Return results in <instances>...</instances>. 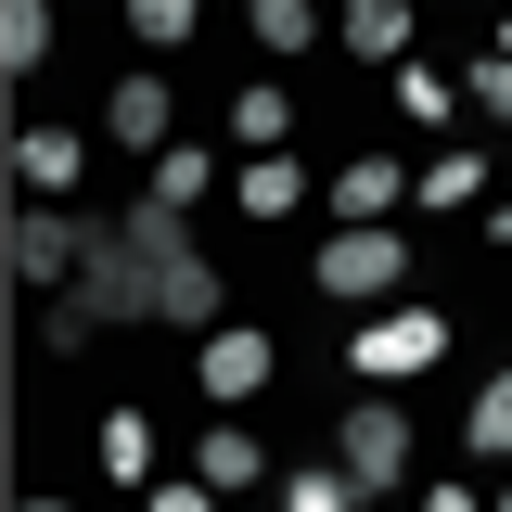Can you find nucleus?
<instances>
[{
  "label": "nucleus",
  "mask_w": 512,
  "mask_h": 512,
  "mask_svg": "<svg viewBox=\"0 0 512 512\" xmlns=\"http://www.w3.org/2000/svg\"><path fill=\"white\" fill-rule=\"evenodd\" d=\"M423 512H487V500H474V487H423Z\"/></svg>",
  "instance_id": "393cba45"
},
{
  "label": "nucleus",
  "mask_w": 512,
  "mask_h": 512,
  "mask_svg": "<svg viewBox=\"0 0 512 512\" xmlns=\"http://www.w3.org/2000/svg\"><path fill=\"white\" fill-rule=\"evenodd\" d=\"M256 39L269 52H308V0H256Z\"/></svg>",
  "instance_id": "4be33fe9"
},
{
  "label": "nucleus",
  "mask_w": 512,
  "mask_h": 512,
  "mask_svg": "<svg viewBox=\"0 0 512 512\" xmlns=\"http://www.w3.org/2000/svg\"><path fill=\"white\" fill-rule=\"evenodd\" d=\"M397 269H410L397 231H333L320 244V295H397Z\"/></svg>",
  "instance_id": "f03ea898"
},
{
  "label": "nucleus",
  "mask_w": 512,
  "mask_h": 512,
  "mask_svg": "<svg viewBox=\"0 0 512 512\" xmlns=\"http://www.w3.org/2000/svg\"><path fill=\"white\" fill-rule=\"evenodd\" d=\"M141 512H218V487H205V474H180V487H154Z\"/></svg>",
  "instance_id": "5701e85b"
},
{
  "label": "nucleus",
  "mask_w": 512,
  "mask_h": 512,
  "mask_svg": "<svg viewBox=\"0 0 512 512\" xmlns=\"http://www.w3.org/2000/svg\"><path fill=\"white\" fill-rule=\"evenodd\" d=\"M13 512H64V500H13Z\"/></svg>",
  "instance_id": "bb28decb"
},
{
  "label": "nucleus",
  "mask_w": 512,
  "mask_h": 512,
  "mask_svg": "<svg viewBox=\"0 0 512 512\" xmlns=\"http://www.w3.org/2000/svg\"><path fill=\"white\" fill-rule=\"evenodd\" d=\"M205 180H218L205 141H167V154H154V205H205Z\"/></svg>",
  "instance_id": "4468645a"
},
{
  "label": "nucleus",
  "mask_w": 512,
  "mask_h": 512,
  "mask_svg": "<svg viewBox=\"0 0 512 512\" xmlns=\"http://www.w3.org/2000/svg\"><path fill=\"white\" fill-rule=\"evenodd\" d=\"M397 167H384V154H359V167H346V180H333V205H346V218H359V231H384V205H397Z\"/></svg>",
  "instance_id": "9d476101"
},
{
  "label": "nucleus",
  "mask_w": 512,
  "mask_h": 512,
  "mask_svg": "<svg viewBox=\"0 0 512 512\" xmlns=\"http://www.w3.org/2000/svg\"><path fill=\"white\" fill-rule=\"evenodd\" d=\"M141 461H154V436H141V410H116L103 423V474H141Z\"/></svg>",
  "instance_id": "aec40b11"
},
{
  "label": "nucleus",
  "mask_w": 512,
  "mask_h": 512,
  "mask_svg": "<svg viewBox=\"0 0 512 512\" xmlns=\"http://www.w3.org/2000/svg\"><path fill=\"white\" fill-rule=\"evenodd\" d=\"M192 474H205V487L231 500V487H256L269 461H256V436H244V423H218V436H205V461H192Z\"/></svg>",
  "instance_id": "9b49d317"
},
{
  "label": "nucleus",
  "mask_w": 512,
  "mask_h": 512,
  "mask_svg": "<svg viewBox=\"0 0 512 512\" xmlns=\"http://www.w3.org/2000/svg\"><path fill=\"white\" fill-rule=\"evenodd\" d=\"M13 167H26V192H64L90 154H77V128H26V141H13Z\"/></svg>",
  "instance_id": "6e6552de"
},
{
  "label": "nucleus",
  "mask_w": 512,
  "mask_h": 512,
  "mask_svg": "<svg viewBox=\"0 0 512 512\" xmlns=\"http://www.w3.org/2000/svg\"><path fill=\"white\" fill-rule=\"evenodd\" d=\"M436 346H448V320H436V308L372 320V333H359V372H372V384H410V372H436Z\"/></svg>",
  "instance_id": "7ed1b4c3"
},
{
  "label": "nucleus",
  "mask_w": 512,
  "mask_h": 512,
  "mask_svg": "<svg viewBox=\"0 0 512 512\" xmlns=\"http://www.w3.org/2000/svg\"><path fill=\"white\" fill-rule=\"evenodd\" d=\"M500 512H512V500H500Z\"/></svg>",
  "instance_id": "c85d7f7f"
},
{
  "label": "nucleus",
  "mask_w": 512,
  "mask_h": 512,
  "mask_svg": "<svg viewBox=\"0 0 512 512\" xmlns=\"http://www.w3.org/2000/svg\"><path fill=\"white\" fill-rule=\"evenodd\" d=\"M13 269H26V282H64V269H77V218H39V205H26V218H13Z\"/></svg>",
  "instance_id": "0eeeda50"
},
{
  "label": "nucleus",
  "mask_w": 512,
  "mask_h": 512,
  "mask_svg": "<svg viewBox=\"0 0 512 512\" xmlns=\"http://www.w3.org/2000/svg\"><path fill=\"white\" fill-rule=\"evenodd\" d=\"M461 103H500V116H512V64H474V90H461Z\"/></svg>",
  "instance_id": "b1692460"
},
{
  "label": "nucleus",
  "mask_w": 512,
  "mask_h": 512,
  "mask_svg": "<svg viewBox=\"0 0 512 512\" xmlns=\"http://www.w3.org/2000/svg\"><path fill=\"white\" fill-rule=\"evenodd\" d=\"M282 512H359V487H346V474H295V487H282Z\"/></svg>",
  "instance_id": "412c9836"
},
{
  "label": "nucleus",
  "mask_w": 512,
  "mask_h": 512,
  "mask_svg": "<svg viewBox=\"0 0 512 512\" xmlns=\"http://www.w3.org/2000/svg\"><path fill=\"white\" fill-rule=\"evenodd\" d=\"M295 205H308L295 154H256V167H244V218H295Z\"/></svg>",
  "instance_id": "f8f14e48"
},
{
  "label": "nucleus",
  "mask_w": 512,
  "mask_h": 512,
  "mask_svg": "<svg viewBox=\"0 0 512 512\" xmlns=\"http://www.w3.org/2000/svg\"><path fill=\"white\" fill-rule=\"evenodd\" d=\"M397 103H410V128H448V116H461V90L423 77V64H397Z\"/></svg>",
  "instance_id": "dca6fc26"
},
{
  "label": "nucleus",
  "mask_w": 512,
  "mask_h": 512,
  "mask_svg": "<svg viewBox=\"0 0 512 512\" xmlns=\"http://www.w3.org/2000/svg\"><path fill=\"white\" fill-rule=\"evenodd\" d=\"M77 308L103 320H192V333H231V295H218V269L180 244V205H128V218H90L77 231Z\"/></svg>",
  "instance_id": "f257e3e1"
},
{
  "label": "nucleus",
  "mask_w": 512,
  "mask_h": 512,
  "mask_svg": "<svg viewBox=\"0 0 512 512\" xmlns=\"http://www.w3.org/2000/svg\"><path fill=\"white\" fill-rule=\"evenodd\" d=\"M487 231H500V256H512V205H487Z\"/></svg>",
  "instance_id": "a878e982"
},
{
  "label": "nucleus",
  "mask_w": 512,
  "mask_h": 512,
  "mask_svg": "<svg viewBox=\"0 0 512 512\" xmlns=\"http://www.w3.org/2000/svg\"><path fill=\"white\" fill-rule=\"evenodd\" d=\"M500 64H512V39H500Z\"/></svg>",
  "instance_id": "cd10ccee"
},
{
  "label": "nucleus",
  "mask_w": 512,
  "mask_h": 512,
  "mask_svg": "<svg viewBox=\"0 0 512 512\" xmlns=\"http://www.w3.org/2000/svg\"><path fill=\"white\" fill-rule=\"evenodd\" d=\"M128 26H141L154 52H180V39H192V0H128Z\"/></svg>",
  "instance_id": "6ab92c4d"
},
{
  "label": "nucleus",
  "mask_w": 512,
  "mask_h": 512,
  "mask_svg": "<svg viewBox=\"0 0 512 512\" xmlns=\"http://www.w3.org/2000/svg\"><path fill=\"white\" fill-rule=\"evenodd\" d=\"M256 384H269V333H244V320L205 333V397H256Z\"/></svg>",
  "instance_id": "423d86ee"
},
{
  "label": "nucleus",
  "mask_w": 512,
  "mask_h": 512,
  "mask_svg": "<svg viewBox=\"0 0 512 512\" xmlns=\"http://www.w3.org/2000/svg\"><path fill=\"white\" fill-rule=\"evenodd\" d=\"M474 192H487L474 154H436V167H423V205H474Z\"/></svg>",
  "instance_id": "f3484780"
},
{
  "label": "nucleus",
  "mask_w": 512,
  "mask_h": 512,
  "mask_svg": "<svg viewBox=\"0 0 512 512\" xmlns=\"http://www.w3.org/2000/svg\"><path fill=\"white\" fill-rule=\"evenodd\" d=\"M346 39H359L372 64H410V13H397V0H359V13H346Z\"/></svg>",
  "instance_id": "ddd939ff"
},
{
  "label": "nucleus",
  "mask_w": 512,
  "mask_h": 512,
  "mask_svg": "<svg viewBox=\"0 0 512 512\" xmlns=\"http://www.w3.org/2000/svg\"><path fill=\"white\" fill-rule=\"evenodd\" d=\"M474 448H487V461H512V372L474 397Z\"/></svg>",
  "instance_id": "a211bd4d"
},
{
  "label": "nucleus",
  "mask_w": 512,
  "mask_h": 512,
  "mask_svg": "<svg viewBox=\"0 0 512 512\" xmlns=\"http://www.w3.org/2000/svg\"><path fill=\"white\" fill-rule=\"evenodd\" d=\"M52 52V13H39V0H13V13H0V64H13V77H26V64Z\"/></svg>",
  "instance_id": "2eb2a0df"
},
{
  "label": "nucleus",
  "mask_w": 512,
  "mask_h": 512,
  "mask_svg": "<svg viewBox=\"0 0 512 512\" xmlns=\"http://www.w3.org/2000/svg\"><path fill=\"white\" fill-rule=\"evenodd\" d=\"M282 128H295V90H244V103H231V141H244V167H256V154H282Z\"/></svg>",
  "instance_id": "1a4fd4ad"
},
{
  "label": "nucleus",
  "mask_w": 512,
  "mask_h": 512,
  "mask_svg": "<svg viewBox=\"0 0 512 512\" xmlns=\"http://www.w3.org/2000/svg\"><path fill=\"white\" fill-rule=\"evenodd\" d=\"M103 128L141 141V154H167V77H116V90H103Z\"/></svg>",
  "instance_id": "39448f33"
},
{
  "label": "nucleus",
  "mask_w": 512,
  "mask_h": 512,
  "mask_svg": "<svg viewBox=\"0 0 512 512\" xmlns=\"http://www.w3.org/2000/svg\"><path fill=\"white\" fill-rule=\"evenodd\" d=\"M410 474V410H346V487H397Z\"/></svg>",
  "instance_id": "20e7f679"
}]
</instances>
